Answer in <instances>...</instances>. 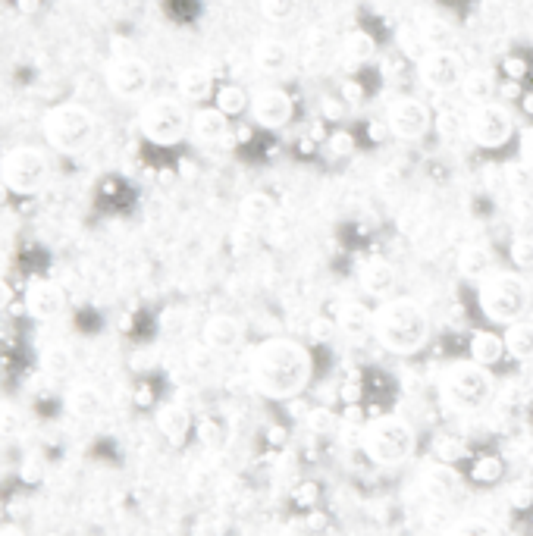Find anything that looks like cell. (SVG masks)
Returning a JSON list of instances; mask_svg holds the SVG:
<instances>
[{"label":"cell","mask_w":533,"mask_h":536,"mask_svg":"<svg viewBox=\"0 0 533 536\" xmlns=\"http://www.w3.org/2000/svg\"><path fill=\"white\" fill-rule=\"evenodd\" d=\"M138 132L157 148H173L192 132V110L179 98H154L138 110Z\"/></svg>","instance_id":"obj_8"},{"label":"cell","mask_w":533,"mask_h":536,"mask_svg":"<svg viewBox=\"0 0 533 536\" xmlns=\"http://www.w3.org/2000/svg\"><path fill=\"white\" fill-rule=\"evenodd\" d=\"M358 442L367 461L392 468V464H405L417 452V430L405 417H374L364 424Z\"/></svg>","instance_id":"obj_4"},{"label":"cell","mask_w":533,"mask_h":536,"mask_svg":"<svg viewBox=\"0 0 533 536\" xmlns=\"http://www.w3.org/2000/svg\"><path fill=\"white\" fill-rule=\"evenodd\" d=\"M51 157L38 145H19L0 157V182L10 195H38L51 182Z\"/></svg>","instance_id":"obj_7"},{"label":"cell","mask_w":533,"mask_h":536,"mask_svg":"<svg viewBox=\"0 0 533 536\" xmlns=\"http://www.w3.org/2000/svg\"><path fill=\"white\" fill-rule=\"evenodd\" d=\"M311 427L314 430H330V424H333V414L330 411H323V408H317V411H311Z\"/></svg>","instance_id":"obj_41"},{"label":"cell","mask_w":533,"mask_h":536,"mask_svg":"<svg viewBox=\"0 0 533 536\" xmlns=\"http://www.w3.org/2000/svg\"><path fill=\"white\" fill-rule=\"evenodd\" d=\"M0 536H26V530L16 524H7V527H0Z\"/></svg>","instance_id":"obj_47"},{"label":"cell","mask_w":533,"mask_h":536,"mask_svg":"<svg viewBox=\"0 0 533 536\" xmlns=\"http://www.w3.org/2000/svg\"><path fill=\"white\" fill-rule=\"evenodd\" d=\"M374 339L389 355H417L430 339V317L414 298L392 295L374 311Z\"/></svg>","instance_id":"obj_2"},{"label":"cell","mask_w":533,"mask_h":536,"mask_svg":"<svg viewBox=\"0 0 533 536\" xmlns=\"http://www.w3.org/2000/svg\"><path fill=\"white\" fill-rule=\"evenodd\" d=\"M22 305L35 320H54L63 311V292L51 279H32L26 286V295H22Z\"/></svg>","instance_id":"obj_14"},{"label":"cell","mask_w":533,"mask_h":536,"mask_svg":"<svg viewBox=\"0 0 533 536\" xmlns=\"http://www.w3.org/2000/svg\"><path fill=\"white\" fill-rule=\"evenodd\" d=\"M336 326L349 339L374 336V311H367L364 305H358V301H349V305H342V311L336 317Z\"/></svg>","instance_id":"obj_24"},{"label":"cell","mask_w":533,"mask_h":536,"mask_svg":"<svg viewBox=\"0 0 533 536\" xmlns=\"http://www.w3.org/2000/svg\"><path fill=\"white\" fill-rule=\"evenodd\" d=\"M361 98H364V91H361V85L358 82H342V101L345 104H361Z\"/></svg>","instance_id":"obj_40"},{"label":"cell","mask_w":533,"mask_h":536,"mask_svg":"<svg viewBox=\"0 0 533 536\" xmlns=\"http://www.w3.org/2000/svg\"><path fill=\"white\" fill-rule=\"evenodd\" d=\"M499 91H502V98H521V85H518V79H505V82L499 85Z\"/></svg>","instance_id":"obj_45"},{"label":"cell","mask_w":533,"mask_h":536,"mask_svg":"<svg viewBox=\"0 0 533 536\" xmlns=\"http://www.w3.org/2000/svg\"><path fill=\"white\" fill-rule=\"evenodd\" d=\"M505 336L496 330H474L468 339V358L483 364V367H496L505 358Z\"/></svg>","instance_id":"obj_22"},{"label":"cell","mask_w":533,"mask_h":536,"mask_svg":"<svg viewBox=\"0 0 533 536\" xmlns=\"http://www.w3.org/2000/svg\"><path fill=\"white\" fill-rule=\"evenodd\" d=\"M496 270V254L493 248L486 242H471L461 248L458 254V273L465 279H474V283H480V279H486Z\"/></svg>","instance_id":"obj_19"},{"label":"cell","mask_w":533,"mask_h":536,"mask_svg":"<svg viewBox=\"0 0 533 536\" xmlns=\"http://www.w3.org/2000/svg\"><path fill=\"white\" fill-rule=\"evenodd\" d=\"M339 57H342V63L349 66V69L367 66L370 60L377 57V41H374V35L364 32V29L345 32V38H342V44H339Z\"/></svg>","instance_id":"obj_21"},{"label":"cell","mask_w":533,"mask_h":536,"mask_svg":"<svg viewBox=\"0 0 533 536\" xmlns=\"http://www.w3.org/2000/svg\"><path fill=\"white\" fill-rule=\"evenodd\" d=\"M254 66L264 76H283L292 69V48L280 38H261L254 44Z\"/></svg>","instance_id":"obj_18"},{"label":"cell","mask_w":533,"mask_h":536,"mask_svg":"<svg viewBox=\"0 0 533 536\" xmlns=\"http://www.w3.org/2000/svg\"><path fill=\"white\" fill-rule=\"evenodd\" d=\"M521 160L533 170V126H527V129L521 132Z\"/></svg>","instance_id":"obj_39"},{"label":"cell","mask_w":533,"mask_h":536,"mask_svg":"<svg viewBox=\"0 0 533 536\" xmlns=\"http://www.w3.org/2000/svg\"><path fill=\"white\" fill-rule=\"evenodd\" d=\"M361 286L367 295H374L380 301L396 295V286H399V273L392 267L386 258H370L364 267H361Z\"/></svg>","instance_id":"obj_16"},{"label":"cell","mask_w":533,"mask_h":536,"mask_svg":"<svg viewBox=\"0 0 533 536\" xmlns=\"http://www.w3.org/2000/svg\"><path fill=\"white\" fill-rule=\"evenodd\" d=\"M527 301H530V292H527L524 276L512 270H493L486 279H480V289H477L480 314L496 326L524 320Z\"/></svg>","instance_id":"obj_5"},{"label":"cell","mask_w":533,"mask_h":536,"mask_svg":"<svg viewBox=\"0 0 533 536\" xmlns=\"http://www.w3.org/2000/svg\"><path fill=\"white\" fill-rule=\"evenodd\" d=\"M69 408H73V414H79V417H88L101 408V399L91 386H76L73 392H69Z\"/></svg>","instance_id":"obj_31"},{"label":"cell","mask_w":533,"mask_h":536,"mask_svg":"<svg viewBox=\"0 0 533 536\" xmlns=\"http://www.w3.org/2000/svg\"><path fill=\"white\" fill-rule=\"evenodd\" d=\"M508 258H512V264L518 270H530L533 267V239L530 236L512 239V245H508Z\"/></svg>","instance_id":"obj_34"},{"label":"cell","mask_w":533,"mask_h":536,"mask_svg":"<svg viewBox=\"0 0 533 536\" xmlns=\"http://www.w3.org/2000/svg\"><path fill=\"white\" fill-rule=\"evenodd\" d=\"M323 151L330 157H349L355 151V135L349 129H333L327 135V142H323Z\"/></svg>","instance_id":"obj_32"},{"label":"cell","mask_w":533,"mask_h":536,"mask_svg":"<svg viewBox=\"0 0 533 536\" xmlns=\"http://www.w3.org/2000/svg\"><path fill=\"white\" fill-rule=\"evenodd\" d=\"M13 305V286L7 279H0V311H7Z\"/></svg>","instance_id":"obj_44"},{"label":"cell","mask_w":533,"mask_h":536,"mask_svg":"<svg viewBox=\"0 0 533 536\" xmlns=\"http://www.w3.org/2000/svg\"><path fill=\"white\" fill-rule=\"evenodd\" d=\"M214 95V76L207 73V69L201 66H189V69H182L179 73V98L182 101H207Z\"/></svg>","instance_id":"obj_25"},{"label":"cell","mask_w":533,"mask_h":536,"mask_svg":"<svg viewBox=\"0 0 533 536\" xmlns=\"http://www.w3.org/2000/svg\"><path fill=\"white\" fill-rule=\"evenodd\" d=\"M446 536H502L499 527L486 518H461L455 527H449Z\"/></svg>","instance_id":"obj_30"},{"label":"cell","mask_w":533,"mask_h":536,"mask_svg":"<svg viewBox=\"0 0 533 536\" xmlns=\"http://www.w3.org/2000/svg\"><path fill=\"white\" fill-rule=\"evenodd\" d=\"M44 471H38V461H26V464H22V477H26V480H38Z\"/></svg>","instance_id":"obj_46"},{"label":"cell","mask_w":533,"mask_h":536,"mask_svg":"<svg viewBox=\"0 0 533 536\" xmlns=\"http://www.w3.org/2000/svg\"><path fill=\"white\" fill-rule=\"evenodd\" d=\"M132 399H135V405H138V408H151V405H154V395H151V389H148V386H138Z\"/></svg>","instance_id":"obj_43"},{"label":"cell","mask_w":533,"mask_h":536,"mask_svg":"<svg viewBox=\"0 0 533 536\" xmlns=\"http://www.w3.org/2000/svg\"><path fill=\"white\" fill-rule=\"evenodd\" d=\"M505 352L515 361H530L533 358V323L518 320L505 326Z\"/></svg>","instance_id":"obj_27"},{"label":"cell","mask_w":533,"mask_h":536,"mask_svg":"<svg viewBox=\"0 0 533 536\" xmlns=\"http://www.w3.org/2000/svg\"><path fill=\"white\" fill-rule=\"evenodd\" d=\"M192 132L198 142L204 145H214V142H223V138L229 135V116L220 110V107H198L192 113Z\"/></svg>","instance_id":"obj_20"},{"label":"cell","mask_w":533,"mask_h":536,"mask_svg":"<svg viewBox=\"0 0 533 536\" xmlns=\"http://www.w3.org/2000/svg\"><path fill=\"white\" fill-rule=\"evenodd\" d=\"M104 79L110 95H117L123 101H142L151 88V66L135 54H120L107 63Z\"/></svg>","instance_id":"obj_10"},{"label":"cell","mask_w":533,"mask_h":536,"mask_svg":"<svg viewBox=\"0 0 533 536\" xmlns=\"http://www.w3.org/2000/svg\"><path fill=\"white\" fill-rule=\"evenodd\" d=\"M44 138H48V145L63 151V154H79L85 151L91 142H95L98 135V120L95 113L82 104H57L44 113Z\"/></svg>","instance_id":"obj_6"},{"label":"cell","mask_w":533,"mask_h":536,"mask_svg":"<svg viewBox=\"0 0 533 536\" xmlns=\"http://www.w3.org/2000/svg\"><path fill=\"white\" fill-rule=\"evenodd\" d=\"M333 330H336V323H333V320H327V317H317V320L311 323V336H314L317 342L330 339V336H333Z\"/></svg>","instance_id":"obj_38"},{"label":"cell","mask_w":533,"mask_h":536,"mask_svg":"<svg viewBox=\"0 0 533 536\" xmlns=\"http://www.w3.org/2000/svg\"><path fill=\"white\" fill-rule=\"evenodd\" d=\"M502 474H505V464H502V458H496V455H480V458L471 461V480L480 483V486L499 483Z\"/></svg>","instance_id":"obj_29"},{"label":"cell","mask_w":533,"mask_h":536,"mask_svg":"<svg viewBox=\"0 0 533 536\" xmlns=\"http://www.w3.org/2000/svg\"><path fill=\"white\" fill-rule=\"evenodd\" d=\"M154 424H157L160 433H164L173 442V446H182V442L192 436V414H189V408L179 405V402L157 405Z\"/></svg>","instance_id":"obj_17"},{"label":"cell","mask_w":533,"mask_h":536,"mask_svg":"<svg viewBox=\"0 0 533 536\" xmlns=\"http://www.w3.org/2000/svg\"><path fill=\"white\" fill-rule=\"evenodd\" d=\"M433 126V113L424 101L411 95H402L389 104L386 110V129L399 138V142H421Z\"/></svg>","instance_id":"obj_12"},{"label":"cell","mask_w":533,"mask_h":536,"mask_svg":"<svg viewBox=\"0 0 533 536\" xmlns=\"http://www.w3.org/2000/svg\"><path fill=\"white\" fill-rule=\"evenodd\" d=\"M251 120L258 123L261 129H283L292 123L295 116V101L289 98V91L276 88V85H267V88H258L251 95Z\"/></svg>","instance_id":"obj_13"},{"label":"cell","mask_w":533,"mask_h":536,"mask_svg":"<svg viewBox=\"0 0 533 536\" xmlns=\"http://www.w3.org/2000/svg\"><path fill=\"white\" fill-rule=\"evenodd\" d=\"M204 345L211 348L217 355H226V352H236L245 339V326L233 317V314H214L211 320L204 323Z\"/></svg>","instance_id":"obj_15"},{"label":"cell","mask_w":533,"mask_h":536,"mask_svg":"<svg viewBox=\"0 0 533 536\" xmlns=\"http://www.w3.org/2000/svg\"><path fill=\"white\" fill-rule=\"evenodd\" d=\"M239 217L248 229H264L276 220V201L267 192H248L239 204Z\"/></svg>","instance_id":"obj_23"},{"label":"cell","mask_w":533,"mask_h":536,"mask_svg":"<svg viewBox=\"0 0 533 536\" xmlns=\"http://www.w3.org/2000/svg\"><path fill=\"white\" fill-rule=\"evenodd\" d=\"M295 499L305 505V502H314L317 499V486L314 483H301V486H295Z\"/></svg>","instance_id":"obj_42"},{"label":"cell","mask_w":533,"mask_h":536,"mask_svg":"<svg viewBox=\"0 0 533 536\" xmlns=\"http://www.w3.org/2000/svg\"><path fill=\"white\" fill-rule=\"evenodd\" d=\"M214 107H220L229 116V120H233V116H242L251 107V95H248L242 85L229 82V85H220L214 91Z\"/></svg>","instance_id":"obj_28"},{"label":"cell","mask_w":533,"mask_h":536,"mask_svg":"<svg viewBox=\"0 0 533 536\" xmlns=\"http://www.w3.org/2000/svg\"><path fill=\"white\" fill-rule=\"evenodd\" d=\"M439 392L449 408L455 411H480L493 402L496 395V377L490 367L477 361H455L439 377Z\"/></svg>","instance_id":"obj_3"},{"label":"cell","mask_w":533,"mask_h":536,"mask_svg":"<svg viewBox=\"0 0 533 536\" xmlns=\"http://www.w3.org/2000/svg\"><path fill=\"white\" fill-rule=\"evenodd\" d=\"M248 377L251 386L258 389L270 402H292L311 386L314 377V358L308 345L295 339L276 336L264 339L251 348L248 355Z\"/></svg>","instance_id":"obj_1"},{"label":"cell","mask_w":533,"mask_h":536,"mask_svg":"<svg viewBox=\"0 0 533 536\" xmlns=\"http://www.w3.org/2000/svg\"><path fill=\"white\" fill-rule=\"evenodd\" d=\"M345 113H349V104H345L342 98H320V116L327 120L330 126H336V123H342L345 120Z\"/></svg>","instance_id":"obj_36"},{"label":"cell","mask_w":533,"mask_h":536,"mask_svg":"<svg viewBox=\"0 0 533 536\" xmlns=\"http://www.w3.org/2000/svg\"><path fill=\"white\" fill-rule=\"evenodd\" d=\"M261 13L270 22H289L298 13V0H261Z\"/></svg>","instance_id":"obj_33"},{"label":"cell","mask_w":533,"mask_h":536,"mask_svg":"<svg viewBox=\"0 0 533 536\" xmlns=\"http://www.w3.org/2000/svg\"><path fill=\"white\" fill-rule=\"evenodd\" d=\"M468 135L483 151H499L515 138V113L499 101L474 104L468 113Z\"/></svg>","instance_id":"obj_9"},{"label":"cell","mask_w":533,"mask_h":536,"mask_svg":"<svg viewBox=\"0 0 533 536\" xmlns=\"http://www.w3.org/2000/svg\"><path fill=\"white\" fill-rule=\"evenodd\" d=\"M499 91V82L490 69H468L465 82H461V95H465L471 104H486L493 101Z\"/></svg>","instance_id":"obj_26"},{"label":"cell","mask_w":533,"mask_h":536,"mask_svg":"<svg viewBox=\"0 0 533 536\" xmlns=\"http://www.w3.org/2000/svg\"><path fill=\"white\" fill-rule=\"evenodd\" d=\"M417 76H421V85L430 88V91H452V88H461L468 76V66H465V57L452 48H430L421 63H417Z\"/></svg>","instance_id":"obj_11"},{"label":"cell","mask_w":533,"mask_h":536,"mask_svg":"<svg viewBox=\"0 0 533 536\" xmlns=\"http://www.w3.org/2000/svg\"><path fill=\"white\" fill-rule=\"evenodd\" d=\"M502 73H505V79H524L527 76V60H521V57H505V63H502Z\"/></svg>","instance_id":"obj_37"},{"label":"cell","mask_w":533,"mask_h":536,"mask_svg":"<svg viewBox=\"0 0 533 536\" xmlns=\"http://www.w3.org/2000/svg\"><path fill=\"white\" fill-rule=\"evenodd\" d=\"M433 449H436V458L443 464H455V461L465 458V446H461L458 436H439Z\"/></svg>","instance_id":"obj_35"}]
</instances>
